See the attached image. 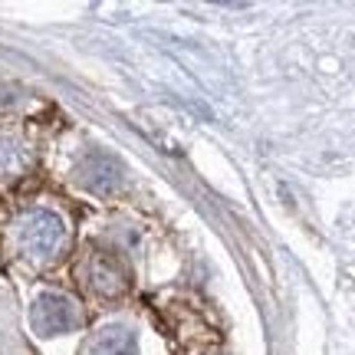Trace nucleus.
Returning a JSON list of instances; mask_svg holds the SVG:
<instances>
[{
  "instance_id": "1",
  "label": "nucleus",
  "mask_w": 355,
  "mask_h": 355,
  "mask_svg": "<svg viewBox=\"0 0 355 355\" xmlns=\"http://www.w3.org/2000/svg\"><path fill=\"white\" fill-rule=\"evenodd\" d=\"M66 241V224L53 211H33L20 220V247L33 260H50Z\"/></svg>"
},
{
  "instance_id": "4",
  "label": "nucleus",
  "mask_w": 355,
  "mask_h": 355,
  "mask_svg": "<svg viewBox=\"0 0 355 355\" xmlns=\"http://www.w3.org/2000/svg\"><path fill=\"white\" fill-rule=\"evenodd\" d=\"M89 286L96 293H102V296L125 293L128 279H125L122 263H119L112 254H92V260H89Z\"/></svg>"
},
{
  "instance_id": "6",
  "label": "nucleus",
  "mask_w": 355,
  "mask_h": 355,
  "mask_svg": "<svg viewBox=\"0 0 355 355\" xmlns=\"http://www.w3.org/2000/svg\"><path fill=\"white\" fill-rule=\"evenodd\" d=\"M24 165V148L13 139H0V171H13Z\"/></svg>"
},
{
  "instance_id": "3",
  "label": "nucleus",
  "mask_w": 355,
  "mask_h": 355,
  "mask_svg": "<svg viewBox=\"0 0 355 355\" xmlns=\"http://www.w3.org/2000/svg\"><path fill=\"white\" fill-rule=\"evenodd\" d=\"M79 184L92 194H112V191L122 188V178H125V168L122 162L109 152H92L86 155L76 168Z\"/></svg>"
},
{
  "instance_id": "2",
  "label": "nucleus",
  "mask_w": 355,
  "mask_h": 355,
  "mask_svg": "<svg viewBox=\"0 0 355 355\" xmlns=\"http://www.w3.org/2000/svg\"><path fill=\"white\" fill-rule=\"evenodd\" d=\"M30 322L40 336H63V332H73L79 326V306L69 296L43 293L30 309Z\"/></svg>"
},
{
  "instance_id": "5",
  "label": "nucleus",
  "mask_w": 355,
  "mask_h": 355,
  "mask_svg": "<svg viewBox=\"0 0 355 355\" xmlns=\"http://www.w3.org/2000/svg\"><path fill=\"white\" fill-rule=\"evenodd\" d=\"M89 355H139V339L128 326H105L92 336Z\"/></svg>"
}]
</instances>
